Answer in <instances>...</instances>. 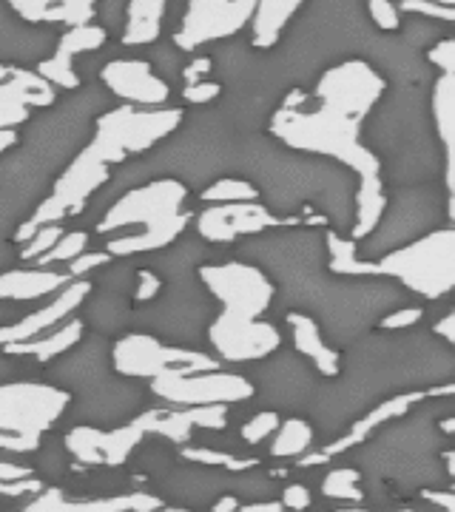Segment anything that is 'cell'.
<instances>
[{
  "label": "cell",
  "instance_id": "obj_1",
  "mask_svg": "<svg viewBox=\"0 0 455 512\" xmlns=\"http://www.w3.org/2000/svg\"><path fill=\"white\" fill-rule=\"evenodd\" d=\"M308 100V92L288 94L282 106L271 114V134L291 151L333 160L359 177L353 200V225L347 231V237L359 242L376 228L387 202L382 163L364 146L362 120L330 109L325 103L308 106Z\"/></svg>",
  "mask_w": 455,
  "mask_h": 512
},
{
  "label": "cell",
  "instance_id": "obj_2",
  "mask_svg": "<svg viewBox=\"0 0 455 512\" xmlns=\"http://www.w3.org/2000/svg\"><path fill=\"white\" fill-rule=\"evenodd\" d=\"M197 279L219 305L205 328V342L219 362L248 365L273 356L282 345V330L265 316L273 308L276 285L248 259L202 262Z\"/></svg>",
  "mask_w": 455,
  "mask_h": 512
},
{
  "label": "cell",
  "instance_id": "obj_3",
  "mask_svg": "<svg viewBox=\"0 0 455 512\" xmlns=\"http://www.w3.org/2000/svg\"><path fill=\"white\" fill-rule=\"evenodd\" d=\"M188 185L157 177L126 188L94 222L91 237L103 239L111 256H143L165 251L185 234L194 214L185 208Z\"/></svg>",
  "mask_w": 455,
  "mask_h": 512
},
{
  "label": "cell",
  "instance_id": "obj_4",
  "mask_svg": "<svg viewBox=\"0 0 455 512\" xmlns=\"http://www.w3.org/2000/svg\"><path fill=\"white\" fill-rule=\"evenodd\" d=\"M370 276L393 279L427 302L447 299L455 288V228L453 222H444L419 239H410L387 254L370 259Z\"/></svg>",
  "mask_w": 455,
  "mask_h": 512
},
{
  "label": "cell",
  "instance_id": "obj_5",
  "mask_svg": "<svg viewBox=\"0 0 455 512\" xmlns=\"http://www.w3.org/2000/svg\"><path fill=\"white\" fill-rule=\"evenodd\" d=\"M180 126L182 109H171V106L143 109V106L120 103L94 120L91 146L117 168L128 163L131 157L148 154L151 148L160 146Z\"/></svg>",
  "mask_w": 455,
  "mask_h": 512
},
{
  "label": "cell",
  "instance_id": "obj_6",
  "mask_svg": "<svg viewBox=\"0 0 455 512\" xmlns=\"http://www.w3.org/2000/svg\"><path fill=\"white\" fill-rule=\"evenodd\" d=\"M211 308H214V299L202 288L197 274H188L168 279L163 296L146 302L143 311L131 313V319H143L146 333H154L165 342L194 348L205 336Z\"/></svg>",
  "mask_w": 455,
  "mask_h": 512
},
{
  "label": "cell",
  "instance_id": "obj_7",
  "mask_svg": "<svg viewBox=\"0 0 455 512\" xmlns=\"http://www.w3.org/2000/svg\"><path fill=\"white\" fill-rule=\"evenodd\" d=\"M441 205L453 208V197L438 200L436 188H430L427 183L399 185L390 194V200L384 202V211L376 228L364 239H359V256L376 259L410 239H419L421 234L433 231Z\"/></svg>",
  "mask_w": 455,
  "mask_h": 512
},
{
  "label": "cell",
  "instance_id": "obj_8",
  "mask_svg": "<svg viewBox=\"0 0 455 512\" xmlns=\"http://www.w3.org/2000/svg\"><path fill=\"white\" fill-rule=\"evenodd\" d=\"M217 367H222V362L214 353L165 342L146 330L123 333L117 342H111V370L134 382L140 379L151 382L157 376L200 373V370H217Z\"/></svg>",
  "mask_w": 455,
  "mask_h": 512
},
{
  "label": "cell",
  "instance_id": "obj_9",
  "mask_svg": "<svg viewBox=\"0 0 455 512\" xmlns=\"http://www.w3.org/2000/svg\"><path fill=\"white\" fill-rule=\"evenodd\" d=\"M384 94H387L384 74L373 63L350 57V60H342L336 66H328L322 77L316 80L310 97L316 103L345 111V114L364 123L370 117V111L379 106Z\"/></svg>",
  "mask_w": 455,
  "mask_h": 512
},
{
  "label": "cell",
  "instance_id": "obj_10",
  "mask_svg": "<svg viewBox=\"0 0 455 512\" xmlns=\"http://www.w3.org/2000/svg\"><path fill=\"white\" fill-rule=\"evenodd\" d=\"M299 225H302V217H296V214L279 217L259 200L214 202V205H205L194 220L197 237L205 239L208 245H234V242L265 234V231L299 228Z\"/></svg>",
  "mask_w": 455,
  "mask_h": 512
},
{
  "label": "cell",
  "instance_id": "obj_11",
  "mask_svg": "<svg viewBox=\"0 0 455 512\" xmlns=\"http://www.w3.org/2000/svg\"><path fill=\"white\" fill-rule=\"evenodd\" d=\"M111 376H114V370H111L109 336H100L91 330H83V336L74 345L52 356L40 370L43 382H49L69 396L94 390L97 384L109 382Z\"/></svg>",
  "mask_w": 455,
  "mask_h": 512
},
{
  "label": "cell",
  "instance_id": "obj_12",
  "mask_svg": "<svg viewBox=\"0 0 455 512\" xmlns=\"http://www.w3.org/2000/svg\"><path fill=\"white\" fill-rule=\"evenodd\" d=\"M254 9L256 0H188L174 46L180 52H200L202 46L239 35L251 23Z\"/></svg>",
  "mask_w": 455,
  "mask_h": 512
},
{
  "label": "cell",
  "instance_id": "obj_13",
  "mask_svg": "<svg viewBox=\"0 0 455 512\" xmlns=\"http://www.w3.org/2000/svg\"><path fill=\"white\" fill-rule=\"evenodd\" d=\"M151 393L174 407H197V404H239L251 399L256 384L242 373L200 370V373H177L151 379Z\"/></svg>",
  "mask_w": 455,
  "mask_h": 512
},
{
  "label": "cell",
  "instance_id": "obj_14",
  "mask_svg": "<svg viewBox=\"0 0 455 512\" xmlns=\"http://www.w3.org/2000/svg\"><path fill=\"white\" fill-rule=\"evenodd\" d=\"M97 77L111 97H117L120 103H128V106L154 109V106H165L171 97V86L154 72V66L148 60H137V57L109 60L100 66Z\"/></svg>",
  "mask_w": 455,
  "mask_h": 512
},
{
  "label": "cell",
  "instance_id": "obj_15",
  "mask_svg": "<svg viewBox=\"0 0 455 512\" xmlns=\"http://www.w3.org/2000/svg\"><path fill=\"white\" fill-rule=\"evenodd\" d=\"M134 424L157 439L171 441V444H188L194 430H211L219 433L228 427V404H197V407H151L134 416Z\"/></svg>",
  "mask_w": 455,
  "mask_h": 512
},
{
  "label": "cell",
  "instance_id": "obj_16",
  "mask_svg": "<svg viewBox=\"0 0 455 512\" xmlns=\"http://www.w3.org/2000/svg\"><path fill=\"white\" fill-rule=\"evenodd\" d=\"M66 447L77 464H91V467H120L126 464L134 447L146 439V433L126 421L120 427H72L63 433Z\"/></svg>",
  "mask_w": 455,
  "mask_h": 512
},
{
  "label": "cell",
  "instance_id": "obj_17",
  "mask_svg": "<svg viewBox=\"0 0 455 512\" xmlns=\"http://www.w3.org/2000/svg\"><path fill=\"white\" fill-rule=\"evenodd\" d=\"M55 26L26 23L18 12L0 0V66L37 69L57 46Z\"/></svg>",
  "mask_w": 455,
  "mask_h": 512
},
{
  "label": "cell",
  "instance_id": "obj_18",
  "mask_svg": "<svg viewBox=\"0 0 455 512\" xmlns=\"http://www.w3.org/2000/svg\"><path fill=\"white\" fill-rule=\"evenodd\" d=\"M109 40V32L100 23H83V26H69L57 37V46L52 57H46L35 72L46 77L57 92H74L80 83V77L74 74V60L80 55H91L100 52Z\"/></svg>",
  "mask_w": 455,
  "mask_h": 512
},
{
  "label": "cell",
  "instance_id": "obj_19",
  "mask_svg": "<svg viewBox=\"0 0 455 512\" xmlns=\"http://www.w3.org/2000/svg\"><path fill=\"white\" fill-rule=\"evenodd\" d=\"M57 89L35 69L0 66V131L18 128L40 106H49Z\"/></svg>",
  "mask_w": 455,
  "mask_h": 512
},
{
  "label": "cell",
  "instance_id": "obj_20",
  "mask_svg": "<svg viewBox=\"0 0 455 512\" xmlns=\"http://www.w3.org/2000/svg\"><path fill=\"white\" fill-rule=\"evenodd\" d=\"M265 362V359H262ZM259 387L262 396L271 402L273 410H291L299 407L310 396V390L316 387V370L296 353H279L276 359L265 362L259 370Z\"/></svg>",
  "mask_w": 455,
  "mask_h": 512
},
{
  "label": "cell",
  "instance_id": "obj_21",
  "mask_svg": "<svg viewBox=\"0 0 455 512\" xmlns=\"http://www.w3.org/2000/svg\"><path fill=\"white\" fill-rule=\"evenodd\" d=\"M427 114L430 126L436 134V143L441 146V168H444V194H455L453 177V128H455V74H438L427 94Z\"/></svg>",
  "mask_w": 455,
  "mask_h": 512
},
{
  "label": "cell",
  "instance_id": "obj_22",
  "mask_svg": "<svg viewBox=\"0 0 455 512\" xmlns=\"http://www.w3.org/2000/svg\"><path fill=\"white\" fill-rule=\"evenodd\" d=\"M285 322L291 328L293 350L316 370V376H325V379L342 376V350L330 345L308 311H291Z\"/></svg>",
  "mask_w": 455,
  "mask_h": 512
},
{
  "label": "cell",
  "instance_id": "obj_23",
  "mask_svg": "<svg viewBox=\"0 0 455 512\" xmlns=\"http://www.w3.org/2000/svg\"><path fill=\"white\" fill-rule=\"evenodd\" d=\"M77 316L83 322V328L100 336H120L123 328L131 322V305H128L126 293L103 291L94 288L83 296V302L77 305Z\"/></svg>",
  "mask_w": 455,
  "mask_h": 512
},
{
  "label": "cell",
  "instance_id": "obj_24",
  "mask_svg": "<svg viewBox=\"0 0 455 512\" xmlns=\"http://www.w3.org/2000/svg\"><path fill=\"white\" fill-rule=\"evenodd\" d=\"M20 18L35 26H83L94 20L97 0H6Z\"/></svg>",
  "mask_w": 455,
  "mask_h": 512
},
{
  "label": "cell",
  "instance_id": "obj_25",
  "mask_svg": "<svg viewBox=\"0 0 455 512\" xmlns=\"http://www.w3.org/2000/svg\"><path fill=\"white\" fill-rule=\"evenodd\" d=\"M168 6H171V0H128L126 15H123L120 43L126 49L157 43L160 35H163Z\"/></svg>",
  "mask_w": 455,
  "mask_h": 512
},
{
  "label": "cell",
  "instance_id": "obj_26",
  "mask_svg": "<svg viewBox=\"0 0 455 512\" xmlns=\"http://www.w3.org/2000/svg\"><path fill=\"white\" fill-rule=\"evenodd\" d=\"M308 0H256L254 15H251V46L259 52H271L282 40L285 29L291 26L293 15L305 6Z\"/></svg>",
  "mask_w": 455,
  "mask_h": 512
},
{
  "label": "cell",
  "instance_id": "obj_27",
  "mask_svg": "<svg viewBox=\"0 0 455 512\" xmlns=\"http://www.w3.org/2000/svg\"><path fill=\"white\" fill-rule=\"evenodd\" d=\"M74 456L66 447V436L60 430H43L35 441L32 450V476L43 484V487H55L63 484L66 476L74 470Z\"/></svg>",
  "mask_w": 455,
  "mask_h": 512
},
{
  "label": "cell",
  "instance_id": "obj_28",
  "mask_svg": "<svg viewBox=\"0 0 455 512\" xmlns=\"http://www.w3.org/2000/svg\"><path fill=\"white\" fill-rule=\"evenodd\" d=\"M271 450H268V456L273 461H296L299 456H305L310 447H313V441H316V433H313V427H310L305 419H285L279 421V427L273 430L271 436Z\"/></svg>",
  "mask_w": 455,
  "mask_h": 512
},
{
  "label": "cell",
  "instance_id": "obj_29",
  "mask_svg": "<svg viewBox=\"0 0 455 512\" xmlns=\"http://www.w3.org/2000/svg\"><path fill=\"white\" fill-rule=\"evenodd\" d=\"M180 458L200 464V467H217L225 473H242V470H254L256 458L237 456L228 450H214V447H191V444H180Z\"/></svg>",
  "mask_w": 455,
  "mask_h": 512
},
{
  "label": "cell",
  "instance_id": "obj_30",
  "mask_svg": "<svg viewBox=\"0 0 455 512\" xmlns=\"http://www.w3.org/2000/svg\"><path fill=\"white\" fill-rule=\"evenodd\" d=\"M362 473L356 467H336L328 476L322 478V495L333 498V501H356L359 507L364 504V490L359 487Z\"/></svg>",
  "mask_w": 455,
  "mask_h": 512
},
{
  "label": "cell",
  "instance_id": "obj_31",
  "mask_svg": "<svg viewBox=\"0 0 455 512\" xmlns=\"http://www.w3.org/2000/svg\"><path fill=\"white\" fill-rule=\"evenodd\" d=\"M200 200L205 205H214V202L259 200V191H256V185L251 180H242V177H217V180H211L208 188H202Z\"/></svg>",
  "mask_w": 455,
  "mask_h": 512
},
{
  "label": "cell",
  "instance_id": "obj_32",
  "mask_svg": "<svg viewBox=\"0 0 455 512\" xmlns=\"http://www.w3.org/2000/svg\"><path fill=\"white\" fill-rule=\"evenodd\" d=\"M279 421H282L279 410H273V407H268V410H259L256 416H251V419L242 424V441H245V444H251V447L262 444V441H268L273 436V430L279 427Z\"/></svg>",
  "mask_w": 455,
  "mask_h": 512
},
{
  "label": "cell",
  "instance_id": "obj_33",
  "mask_svg": "<svg viewBox=\"0 0 455 512\" xmlns=\"http://www.w3.org/2000/svg\"><path fill=\"white\" fill-rule=\"evenodd\" d=\"M367 6V18L370 23L384 32V35H396L401 29V12L396 6V0H364Z\"/></svg>",
  "mask_w": 455,
  "mask_h": 512
},
{
  "label": "cell",
  "instance_id": "obj_34",
  "mask_svg": "<svg viewBox=\"0 0 455 512\" xmlns=\"http://www.w3.org/2000/svg\"><path fill=\"white\" fill-rule=\"evenodd\" d=\"M401 15H416L424 20H438V23H455V9L453 6H441L436 0H399Z\"/></svg>",
  "mask_w": 455,
  "mask_h": 512
},
{
  "label": "cell",
  "instance_id": "obj_35",
  "mask_svg": "<svg viewBox=\"0 0 455 512\" xmlns=\"http://www.w3.org/2000/svg\"><path fill=\"white\" fill-rule=\"evenodd\" d=\"M163 285V276L157 274V271H151V268L137 271V274H134V288H131V302L146 305V302L157 299V296L163 293Z\"/></svg>",
  "mask_w": 455,
  "mask_h": 512
},
{
  "label": "cell",
  "instance_id": "obj_36",
  "mask_svg": "<svg viewBox=\"0 0 455 512\" xmlns=\"http://www.w3.org/2000/svg\"><path fill=\"white\" fill-rule=\"evenodd\" d=\"M421 319H424V308H419V305H399V308L384 313L376 325L382 330H407L419 325Z\"/></svg>",
  "mask_w": 455,
  "mask_h": 512
},
{
  "label": "cell",
  "instance_id": "obj_37",
  "mask_svg": "<svg viewBox=\"0 0 455 512\" xmlns=\"http://www.w3.org/2000/svg\"><path fill=\"white\" fill-rule=\"evenodd\" d=\"M427 63L438 69V74L455 72V40L453 37H438L427 49Z\"/></svg>",
  "mask_w": 455,
  "mask_h": 512
},
{
  "label": "cell",
  "instance_id": "obj_38",
  "mask_svg": "<svg viewBox=\"0 0 455 512\" xmlns=\"http://www.w3.org/2000/svg\"><path fill=\"white\" fill-rule=\"evenodd\" d=\"M219 94H222V86H219L217 80H200V83H188V86H182V100L185 103H191V106H208V103H214Z\"/></svg>",
  "mask_w": 455,
  "mask_h": 512
},
{
  "label": "cell",
  "instance_id": "obj_39",
  "mask_svg": "<svg viewBox=\"0 0 455 512\" xmlns=\"http://www.w3.org/2000/svg\"><path fill=\"white\" fill-rule=\"evenodd\" d=\"M214 72V60L211 57H194L188 66H182L180 77H182V86H188V83H200V80H208V74Z\"/></svg>",
  "mask_w": 455,
  "mask_h": 512
},
{
  "label": "cell",
  "instance_id": "obj_40",
  "mask_svg": "<svg viewBox=\"0 0 455 512\" xmlns=\"http://www.w3.org/2000/svg\"><path fill=\"white\" fill-rule=\"evenodd\" d=\"M282 507L285 510H308L310 504H313V495L305 484H288L285 490H282Z\"/></svg>",
  "mask_w": 455,
  "mask_h": 512
},
{
  "label": "cell",
  "instance_id": "obj_41",
  "mask_svg": "<svg viewBox=\"0 0 455 512\" xmlns=\"http://www.w3.org/2000/svg\"><path fill=\"white\" fill-rule=\"evenodd\" d=\"M180 49L177 46H160L157 52H154V63L151 66H157V69H163V80L168 83V74H174L177 69H182L180 66Z\"/></svg>",
  "mask_w": 455,
  "mask_h": 512
},
{
  "label": "cell",
  "instance_id": "obj_42",
  "mask_svg": "<svg viewBox=\"0 0 455 512\" xmlns=\"http://www.w3.org/2000/svg\"><path fill=\"white\" fill-rule=\"evenodd\" d=\"M433 336H438L444 345H450V348H453L455 345V313L453 311L444 313L436 325H433Z\"/></svg>",
  "mask_w": 455,
  "mask_h": 512
},
{
  "label": "cell",
  "instance_id": "obj_43",
  "mask_svg": "<svg viewBox=\"0 0 455 512\" xmlns=\"http://www.w3.org/2000/svg\"><path fill=\"white\" fill-rule=\"evenodd\" d=\"M421 495L433 504V507H441V510L455 512V495L450 493V487L447 490H430V487H424Z\"/></svg>",
  "mask_w": 455,
  "mask_h": 512
},
{
  "label": "cell",
  "instance_id": "obj_44",
  "mask_svg": "<svg viewBox=\"0 0 455 512\" xmlns=\"http://www.w3.org/2000/svg\"><path fill=\"white\" fill-rule=\"evenodd\" d=\"M239 510L245 512H282V501H273V498H265V501H251V504H239Z\"/></svg>",
  "mask_w": 455,
  "mask_h": 512
},
{
  "label": "cell",
  "instance_id": "obj_45",
  "mask_svg": "<svg viewBox=\"0 0 455 512\" xmlns=\"http://www.w3.org/2000/svg\"><path fill=\"white\" fill-rule=\"evenodd\" d=\"M211 510H239V495H222V498H217V504H211Z\"/></svg>",
  "mask_w": 455,
  "mask_h": 512
},
{
  "label": "cell",
  "instance_id": "obj_46",
  "mask_svg": "<svg viewBox=\"0 0 455 512\" xmlns=\"http://www.w3.org/2000/svg\"><path fill=\"white\" fill-rule=\"evenodd\" d=\"M436 3H441V6H453L455 0H436Z\"/></svg>",
  "mask_w": 455,
  "mask_h": 512
}]
</instances>
